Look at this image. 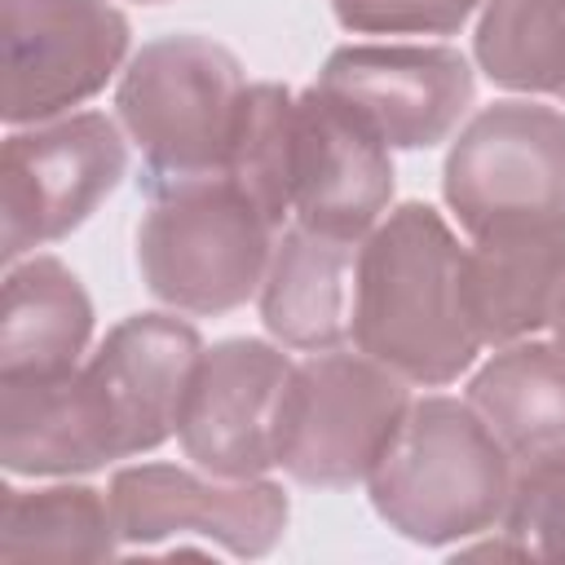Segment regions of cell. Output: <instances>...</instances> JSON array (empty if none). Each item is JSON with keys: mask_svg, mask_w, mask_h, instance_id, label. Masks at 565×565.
Here are the masks:
<instances>
[{"mask_svg": "<svg viewBox=\"0 0 565 565\" xmlns=\"http://www.w3.org/2000/svg\"><path fill=\"white\" fill-rule=\"evenodd\" d=\"M243 97V62L212 35L177 31L141 44L115 88L119 128L141 150V194L221 177L230 168Z\"/></svg>", "mask_w": 565, "mask_h": 565, "instance_id": "3", "label": "cell"}, {"mask_svg": "<svg viewBox=\"0 0 565 565\" xmlns=\"http://www.w3.org/2000/svg\"><path fill=\"white\" fill-rule=\"evenodd\" d=\"M547 331H552V340L565 349V287H561V296H556V305H552V322H547Z\"/></svg>", "mask_w": 565, "mask_h": 565, "instance_id": "24", "label": "cell"}, {"mask_svg": "<svg viewBox=\"0 0 565 565\" xmlns=\"http://www.w3.org/2000/svg\"><path fill=\"white\" fill-rule=\"evenodd\" d=\"M499 530L525 556H565V446L516 459Z\"/></svg>", "mask_w": 565, "mask_h": 565, "instance_id": "22", "label": "cell"}, {"mask_svg": "<svg viewBox=\"0 0 565 565\" xmlns=\"http://www.w3.org/2000/svg\"><path fill=\"white\" fill-rule=\"evenodd\" d=\"M411 406V380L358 349H322L291 366L278 415V468L313 490L366 486Z\"/></svg>", "mask_w": 565, "mask_h": 565, "instance_id": "6", "label": "cell"}, {"mask_svg": "<svg viewBox=\"0 0 565 565\" xmlns=\"http://www.w3.org/2000/svg\"><path fill=\"white\" fill-rule=\"evenodd\" d=\"M486 0H331V13L353 35H455Z\"/></svg>", "mask_w": 565, "mask_h": 565, "instance_id": "23", "label": "cell"}, {"mask_svg": "<svg viewBox=\"0 0 565 565\" xmlns=\"http://www.w3.org/2000/svg\"><path fill=\"white\" fill-rule=\"evenodd\" d=\"M393 150L318 84L296 93L291 221L366 238L393 203Z\"/></svg>", "mask_w": 565, "mask_h": 565, "instance_id": "12", "label": "cell"}, {"mask_svg": "<svg viewBox=\"0 0 565 565\" xmlns=\"http://www.w3.org/2000/svg\"><path fill=\"white\" fill-rule=\"evenodd\" d=\"M137 4H163V0H137Z\"/></svg>", "mask_w": 565, "mask_h": 565, "instance_id": "25", "label": "cell"}, {"mask_svg": "<svg viewBox=\"0 0 565 565\" xmlns=\"http://www.w3.org/2000/svg\"><path fill=\"white\" fill-rule=\"evenodd\" d=\"M516 459L468 397H411L388 450L366 477L375 516L419 547L499 530Z\"/></svg>", "mask_w": 565, "mask_h": 565, "instance_id": "2", "label": "cell"}, {"mask_svg": "<svg viewBox=\"0 0 565 565\" xmlns=\"http://www.w3.org/2000/svg\"><path fill=\"white\" fill-rule=\"evenodd\" d=\"M468 247L433 203H397L362 238L353 349L419 388H446L481 358L463 287Z\"/></svg>", "mask_w": 565, "mask_h": 565, "instance_id": "1", "label": "cell"}, {"mask_svg": "<svg viewBox=\"0 0 565 565\" xmlns=\"http://www.w3.org/2000/svg\"><path fill=\"white\" fill-rule=\"evenodd\" d=\"M441 199L468 238L565 234V110L530 97L481 106L446 150Z\"/></svg>", "mask_w": 565, "mask_h": 565, "instance_id": "5", "label": "cell"}, {"mask_svg": "<svg viewBox=\"0 0 565 565\" xmlns=\"http://www.w3.org/2000/svg\"><path fill=\"white\" fill-rule=\"evenodd\" d=\"M463 287L486 349L547 331L552 305L565 287V234L503 230L472 238Z\"/></svg>", "mask_w": 565, "mask_h": 565, "instance_id": "17", "label": "cell"}, {"mask_svg": "<svg viewBox=\"0 0 565 565\" xmlns=\"http://www.w3.org/2000/svg\"><path fill=\"white\" fill-rule=\"evenodd\" d=\"M203 335L172 313H132L88 353L84 375L110 419L115 455H150L177 437L190 375L203 358Z\"/></svg>", "mask_w": 565, "mask_h": 565, "instance_id": "13", "label": "cell"}, {"mask_svg": "<svg viewBox=\"0 0 565 565\" xmlns=\"http://www.w3.org/2000/svg\"><path fill=\"white\" fill-rule=\"evenodd\" d=\"M132 26L110 0H0V66L9 128L71 115L128 62Z\"/></svg>", "mask_w": 565, "mask_h": 565, "instance_id": "9", "label": "cell"}, {"mask_svg": "<svg viewBox=\"0 0 565 565\" xmlns=\"http://www.w3.org/2000/svg\"><path fill=\"white\" fill-rule=\"evenodd\" d=\"M124 556L110 494L84 481L40 490L4 486L0 561H115Z\"/></svg>", "mask_w": 565, "mask_h": 565, "instance_id": "19", "label": "cell"}, {"mask_svg": "<svg viewBox=\"0 0 565 565\" xmlns=\"http://www.w3.org/2000/svg\"><path fill=\"white\" fill-rule=\"evenodd\" d=\"M463 397L512 459L565 446V349L556 340L499 344L472 371Z\"/></svg>", "mask_w": 565, "mask_h": 565, "instance_id": "18", "label": "cell"}, {"mask_svg": "<svg viewBox=\"0 0 565 565\" xmlns=\"http://www.w3.org/2000/svg\"><path fill=\"white\" fill-rule=\"evenodd\" d=\"M291 366L282 344L256 335L203 349L177 419L181 455L212 477H265L278 468V415Z\"/></svg>", "mask_w": 565, "mask_h": 565, "instance_id": "11", "label": "cell"}, {"mask_svg": "<svg viewBox=\"0 0 565 565\" xmlns=\"http://www.w3.org/2000/svg\"><path fill=\"white\" fill-rule=\"evenodd\" d=\"M0 459L13 477H84L119 459L84 362L66 375L0 380Z\"/></svg>", "mask_w": 565, "mask_h": 565, "instance_id": "15", "label": "cell"}, {"mask_svg": "<svg viewBox=\"0 0 565 565\" xmlns=\"http://www.w3.org/2000/svg\"><path fill=\"white\" fill-rule=\"evenodd\" d=\"M472 62L494 88L565 102V0H486Z\"/></svg>", "mask_w": 565, "mask_h": 565, "instance_id": "20", "label": "cell"}, {"mask_svg": "<svg viewBox=\"0 0 565 565\" xmlns=\"http://www.w3.org/2000/svg\"><path fill=\"white\" fill-rule=\"evenodd\" d=\"M313 84L344 102L388 150L441 146L477 97V71L450 44H340Z\"/></svg>", "mask_w": 565, "mask_h": 565, "instance_id": "10", "label": "cell"}, {"mask_svg": "<svg viewBox=\"0 0 565 565\" xmlns=\"http://www.w3.org/2000/svg\"><path fill=\"white\" fill-rule=\"evenodd\" d=\"M362 238H340L287 221L274 238V256L260 282L265 331L296 353H322L353 344V296H358Z\"/></svg>", "mask_w": 565, "mask_h": 565, "instance_id": "14", "label": "cell"}, {"mask_svg": "<svg viewBox=\"0 0 565 565\" xmlns=\"http://www.w3.org/2000/svg\"><path fill=\"white\" fill-rule=\"evenodd\" d=\"M291 163H296V93L287 84H247L225 177L282 230L291 221Z\"/></svg>", "mask_w": 565, "mask_h": 565, "instance_id": "21", "label": "cell"}, {"mask_svg": "<svg viewBox=\"0 0 565 565\" xmlns=\"http://www.w3.org/2000/svg\"><path fill=\"white\" fill-rule=\"evenodd\" d=\"M93 344V300L75 269L49 252L4 265L0 380L66 375Z\"/></svg>", "mask_w": 565, "mask_h": 565, "instance_id": "16", "label": "cell"}, {"mask_svg": "<svg viewBox=\"0 0 565 565\" xmlns=\"http://www.w3.org/2000/svg\"><path fill=\"white\" fill-rule=\"evenodd\" d=\"M146 199L137 269L159 305L216 318L260 296L278 225L225 172Z\"/></svg>", "mask_w": 565, "mask_h": 565, "instance_id": "4", "label": "cell"}, {"mask_svg": "<svg viewBox=\"0 0 565 565\" xmlns=\"http://www.w3.org/2000/svg\"><path fill=\"white\" fill-rule=\"evenodd\" d=\"M128 132L102 110H71L13 128L0 150L4 265L79 230L124 181Z\"/></svg>", "mask_w": 565, "mask_h": 565, "instance_id": "8", "label": "cell"}, {"mask_svg": "<svg viewBox=\"0 0 565 565\" xmlns=\"http://www.w3.org/2000/svg\"><path fill=\"white\" fill-rule=\"evenodd\" d=\"M124 556L128 552H212L256 561L269 556L291 503L269 477H212L177 463H132L106 486Z\"/></svg>", "mask_w": 565, "mask_h": 565, "instance_id": "7", "label": "cell"}]
</instances>
